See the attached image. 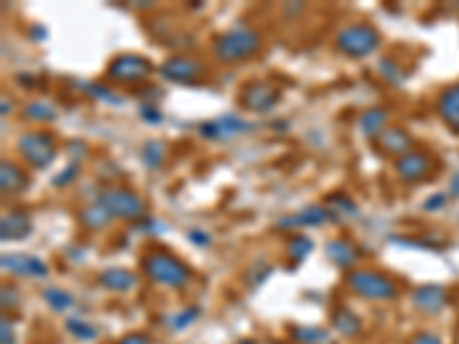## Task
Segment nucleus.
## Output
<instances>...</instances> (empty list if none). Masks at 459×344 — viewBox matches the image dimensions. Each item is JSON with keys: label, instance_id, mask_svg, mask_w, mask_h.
I'll return each mask as SVG.
<instances>
[{"label": "nucleus", "instance_id": "7ed1b4c3", "mask_svg": "<svg viewBox=\"0 0 459 344\" xmlns=\"http://www.w3.org/2000/svg\"><path fill=\"white\" fill-rule=\"evenodd\" d=\"M345 283L349 290L365 301L386 303L398 296V285H395V280H391L381 271H372V268H354V271H347Z\"/></svg>", "mask_w": 459, "mask_h": 344}, {"label": "nucleus", "instance_id": "6ab92c4d", "mask_svg": "<svg viewBox=\"0 0 459 344\" xmlns=\"http://www.w3.org/2000/svg\"><path fill=\"white\" fill-rule=\"evenodd\" d=\"M30 186V177L25 174L23 168H18L12 161L0 163V191L3 195H18Z\"/></svg>", "mask_w": 459, "mask_h": 344}, {"label": "nucleus", "instance_id": "1a4fd4ad", "mask_svg": "<svg viewBox=\"0 0 459 344\" xmlns=\"http://www.w3.org/2000/svg\"><path fill=\"white\" fill-rule=\"evenodd\" d=\"M251 131H253V122H248V119H244L237 113H223L198 126V136L209 143H227Z\"/></svg>", "mask_w": 459, "mask_h": 344}, {"label": "nucleus", "instance_id": "9b49d317", "mask_svg": "<svg viewBox=\"0 0 459 344\" xmlns=\"http://www.w3.org/2000/svg\"><path fill=\"white\" fill-rule=\"evenodd\" d=\"M340 218L335 216L333 209H328L326 204H308V207L299 209L297 213L282 216L275 220V227L280 230H299V227H321L328 223H338Z\"/></svg>", "mask_w": 459, "mask_h": 344}, {"label": "nucleus", "instance_id": "4c0bfd02", "mask_svg": "<svg viewBox=\"0 0 459 344\" xmlns=\"http://www.w3.org/2000/svg\"><path fill=\"white\" fill-rule=\"evenodd\" d=\"M186 239L191 241L193 246H198V248H209L211 246V235L209 232H205V230H200V227H193V230H189L186 232Z\"/></svg>", "mask_w": 459, "mask_h": 344}, {"label": "nucleus", "instance_id": "dca6fc26", "mask_svg": "<svg viewBox=\"0 0 459 344\" xmlns=\"http://www.w3.org/2000/svg\"><path fill=\"white\" fill-rule=\"evenodd\" d=\"M324 253L330 264L338 268H345V271H354L358 259H361V250L349 239H330L324 248Z\"/></svg>", "mask_w": 459, "mask_h": 344}, {"label": "nucleus", "instance_id": "2eb2a0df", "mask_svg": "<svg viewBox=\"0 0 459 344\" xmlns=\"http://www.w3.org/2000/svg\"><path fill=\"white\" fill-rule=\"evenodd\" d=\"M411 305L418 312L439 314L448 305V292L441 285H420L411 292Z\"/></svg>", "mask_w": 459, "mask_h": 344}, {"label": "nucleus", "instance_id": "393cba45", "mask_svg": "<svg viewBox=\"0 0 459 344\" xmlns=\"http://www.w3.org/2000/svg\"><path fill=\"white\" fill-rule=\"evenodd\" d=\"M23 115L25 119H30L35 124H51L55 122V117H58V110H55L53 104L44 99H37V101H30L25 108H23Z\"/></svg>", "mask_w": 459, "mask_h": 344}, {"label": "nucleus", "instance_id": "de8ad7c7", "mask_svg": "<svg viewBox=\"0 0 459 344\" xmlns=\"http://www.w3.org/2000/svg\"><path fill=\"white\" fill-rule=\"evenodd\" d=\"M7 110H12V104H7V99H3V117H5V115H9Z\"/></svg>", "mask_w": 459, "mask_h": 344}, {"label": "nucleus", "instance_id": "c9c22d12", "mask_svg": "<svg viewBox=\"0 0 459 344\" xmlns=\"http://www.w3.org/2000/svg\"><path fill=\"white\" fill-rule=\"evenodd\" d=\"M138 115H141L143 122L150 124V126H159L163 122V113L156 104H141V108H138Z\"/></svg>", "mask_w": 459, "mask_h": 344}, {"label": "nucleus", "instance_id": "2f4dec72", "mask_svg": "<svg viewBox=\"0 0 459 344\" xmlns=\"http://www.w3.org/2000/svg\"><path fill=\"white\" fill-rule=\"evenodd\" d=\"M326 202H328L326 207L333 209L338 218L356 216V213H358V204L352 198H349V195H345V193H330L328 198H326Z\"/></svg>", "mask_w": 459, "mask_h": 344}, {"label": "nucleus", "instance_id": "79ce46f5", "mask_svg": "<svg viewBox=\"0 0 459 344\" xmlns=\"http://www.w3.org/2000/svg\"><path fill=\"white\" fill-rule=\"evenodd\" d=\"M163 95L161 88H154V85H145V88H138V97L141 99H150L145 104H156V99Z\"/></svg>", "mask_w": 459, "mask_h": 344}, {"label": "nucleus", "instance_id": "7c9ffc66", "mask_svg": "<svg viewBox=\"0 0 459 344\" xmlns=\"http://www.w3.org/2000/svg\"><path fill=\"white\" fill-rule=\"evenodd\" d=\"M198 317H200L198 305H189V308H184V310L172 314V317L168 319V328H170V333H181L189 326H193V324L198 321Z\"/></svg>", "mask_w": 459, "mask_h": 344}, {"label": "nucleus", "instance_id": "ddd939ff", "mask_svg": "<svg viewBox=\"0 0 459 344\" xmlns=\"http://www.w3.org/2000/svg\"><path fill=\"white\" fill-rule=\"evenodd\" d=\"M431 170H434V161H431L429 154L420 152V150H413L395 161V174H398L404 184H418L422 179H427Z\"/></svg>", "mask_w": 459, "mask_h": 344}, {"label": "nucleus", "instance_id": "f3484780", "mask_svg": "<svg viewBox=\"0 0 459 344\" xmlns=\"http://www.w3.org/2000/svg\"><path fill=\"white\" fill-rule=\"evenodd\" d=\"M436 113L453 134L459 136V83L446 88L436 99Z\"/></svg>", "mask_w": 459, "mask_h": 344}, {"label": "nucleus", "instance_id": "bb28decb", "mask_svg": "<svg viewBox=\"0 0 459 344\" xmlns=\"http://www.w3.org/2000/svg\"><path fill=\"white\" fill-rule=\"evenodd\" d=\"M312 250H315V244H312V239L306 237V235H301V232L292 235V237L287 239V246H285V253H287V257L292 259V262H297V264H301L303 259H308Z\"/></svg>", "mask_w": 459, "mask_h": 344}, {"label": "nucleus", "instance_id": "c03bdc74", "mask_svg": "<svg viewBox=\"0 0 459 344\" xmlns=\"http://www.w3.org/2000/svg\"><path fill=\"white\" fill-rule=\"evenodd\" d=\"M117 344H152V342L145 333H129V336H124Z\"/></svg>", "mask_w": 459, "mask_h": 344}, {"label": "nucleus", "instance_id": "5701e85b", "mask_svg": "<svg viewBox=\"0 0 459 344\" xmlns=\"http://www.w3.org/2000/svg\"><path fill=\"white\" fill-rule=\"evenodd\" d=\"M78 218H81V225L85 230H90V232L106 230L110 225V220H113V216L108 213V209L99 202H92V204H88V207H83L81 213H78Z\"/></svg>", "mask_w": 459, "mask_h": 344}, {"label": "nucleus", "instance_id": "f03ea898", "mask_svg": "<svg viewBox=\"0 0 459 344\" xmlns=\"http://www.w3.org/2000/svg\"><path fill=\"white\" fill-rule=\"evenodd\" d=\"M262 49V35L255 28L234 25L214 40V58L220 64H237L251 60Z\"/></svg>", "mask_w": 459, "mask_h": 344}, {"label": "nucleus", "instance_id": "0eeeda50", "mask_svg": "<svg viewBox=\"0 0 459 344\" xmlns=\"http://www.w3.org/2000/svg\"><path fill=\"white\" fill-rule=\"evenodd\" d=\"M99 204H104L108 209V213L113 218H122V220H143L147 207L145 200L131 189H124V186H110V189H104L97 198Z\"/></svg>", "mask_w": 459, "mask_h": 344}, {"label": "nucleus", "instance_id": "09e8293b", "mask_svg": "<svg viewBox=\"0 0 459 344\" xmlns=\"http://www.w3.org/2000/svg\"><path fill=\"white\" fill-rule=\"evenodd\" d=\"M234 344H257L255 340H248V338H244V340H237Z\"/></svg>", "mask_w": 459, "mask_h": 344}, {"label": "nucleus", "instance_id": "412c9836", "mask_svg": "<svg viewBox=\"0 0 459 344\" xmlns=\"http://www.w3.org/2000/svg\"><path fill=\"white\" fill-rule=\"evenodd\" d=\"M138 283V278L133 271H129V268H119V266H113V268H106V271L99 273V285L104 287L108 292H115V294H126L131 292Z\"/></svg>", "mask_w": 459, "mask_h": 344}, {"label": "nucleus", "instance_id": "473e14b6", "mask_svg": "<svg viewBox=\"0 0 459 344\" xmlns=\"http://www.w3.org/2000/svg\"><path fill=\"white\" fill-rule=\"evenodd\" d=\"M88 90V95L97 101H104V104H110V106H122L124 99L117 95L115 90H110L108 85H101V83H85V85H81Z\"/></svg>", "mask_w": 459, "mask_h": 344}, {"label": "nucleus", "instance_id": "a18cd8bd", "mask_svg": "<svg viewBox=\"0 0 459 344\" xmlns=\"http://www.w3.org/2000/svg\"><path fill=\"white\" fill-rule=\"evenodd\" d=\"M448 195L450 198H455V200H459V170L450 177V186H448Z\"/></svg>", "mask_w": 459, "mask_h": 344}, {"label": "nucleus", "instance_id": "cd10ccee", "mask_svg": "<svg viewBox=\"0 0 459 344\" xmlns=\"http://www.w3.org/2000/svg\"><path fill=\"white\" fill-rule=\"evenodd\" d=\"M42 299L53 312H58V314H64L73 308V296L69 292H64L62 287H46V290L42 292Z\"/></svg>", "mask_w": 459, "mask_h": 344}, {"label": "nucleus", "instance_id": "e433bc0d", "mask_svg": "<svg viewBox=\"0 0 459 344\" xmlns=\"http://www.w3.org/2000/svg\"><path fill=\"white\" fill-rule=\"evenodd\" d=\"M448 204H450V195L448 193H434V195H429L425 202H422V209H425L427 213H436V211H443Z\"/></svg>", "mask_w": 459, "mask_h": 344}, {"label": "nucleus", "instance_id": "9d476101", "mask_svg": "<svg viewBox=\"0 0 459 344\" xmlns=\"http://www.w3.org/2000/svg\"><path fill=\"white\" fill-rule=\"evenodd\" d=\"M280 99V90L269 81H251L239 90V106L248 113H271Z\"/></svg>", "mask_w": 459, "mask_h": 344}, {"label": "nucleus", "instance_id": "b1692460", "mask_svg": "<svg viewBox=\"0 0 459 344\" xmlns=\"http://www.w3.org/2000/svg\"><path fill=\"white\" fill-rule=\"evenodd\" d=\"M64 331L78 342H95L99 338V328L92 326V324L85 321L83 317H76V314H71V317L64 319Z\"/></svg>", "mask_w": 459, "mask_h": 344}, {"label": "nucleus", "instance_id": "58836bf2", "mask_svg": "<svg viewBox=\"0 0 459 344\" xmlns=\"http://www.w3.org/2000/svg\"><path fill=\"white\" fill-rule=\"evenodd\" d=\"M409 344H443V340L431 331H420L409 340Z\"/></svg>", "mask_w": 459, "mask_h": 344}, {"label": "nucleus", "instance_id": "f8f14e48", "mask_svg": "<svg viewBox=\"0 0 459 344\" xmlns=\"http://www.w3.org/2000/svg\"><path fill=\"white\" fill-rule=\"evenodd\" d=\"M0 266L5 273L21 275V278H32V280H44L49 278L51 268L42 257L28 255V253H5L0 257Z\"/></svg>", "mask_w": 459, "mask_h": 344}, {"label": "nucleus", "instance_id": "a19ab883", "mask_svg": "<svg viewBox=\"0 0 459 344\" xmlns=\"http://www.w3.org/2000/svg\"><path fill=\"white\" fill-rule=\"evenodd\" d=\"M0 303H3V310H14L16 305H18V296H16V290L14 287H3V299H0Z\"/></svg>", "mask_w": 459, "mask_h": 344}, {"label": "nucleus", "instance_id": "a211bd4d", "mask_svg": "<svg viewBox=\"0 0 459 344\" xmlns=\"http://www.w3.org/2000/svg\"><path fill=\"white\" fill-rule=\"evenodd\" d=\"M32 235V220L23 211H9L0 220V239L3 241H21Z\"/></svg>", "mask_w": 459, "mask_h": 344}, {"label": "nucleus", "instance_id": "ea45409f", "mask_svg": "<svg viewBox=\"0 0 459 344\" xmlns=\"http://www.w3.org/2000/svg\"><path fill=\"white\" fill-rule=\"evenodd\" d=\"M85 150H88L85 143H81V141H71V143H67V154H69L76 163H81L83 159H85V154H88Z\"/></svg>", "mask_w": 459, "mask_h": 344}, {"label": "nucleus", "instance_id": "c85d7f7f", "mask_svg": "<svg viewBox=\"0 0 459 344\" xmlns=\"http://www.w3.org/2000/svg\"><path fill=\"white\" fill-rule=\"evenodd\" d=\"M290 338L297 344H328L330 333L321 326H294L290 331Z\"/></svg>", "mask_w": 459, "mask_h": 344}, {"label": "nucleus", "instance_id": "37998d69", "mask_svg": "<svg viewBox=\"0 0 459 344\" xmlns=\"http://www.w3.org/2000/svg\"><path fill=\"white\" fill-rule=\"evenodd\" d=\"M0 331H3V342L0 344H14V326L7 317H3V321H0Z\"/></svg>", "mask_w": 459, "mask_h": 344}, {"label": "nucleus", "instance_id": "6e6552de", "mask_svg": "<svg viewBox=\"0 0 459 344\" xmlns=\"http://www.w3.org/2000/svg\"><path fill=\"white\" fill-rule=\"evenodd\" d=\"M159 76L174 85H193L205 76V62L186 53H174L159 64Z\"/></svg>", "mask_w": 459, "mask_h": 344}, {"label": "nucleus", "instance_id": "a878e982", "mask_svg": "<svg viewBox=\"0 0 459 344\" xmlns=\"http://www.w3.org/2000/svg\"><path fill=\"white\" fill-rule=\"evenodd\" d=\"M141 161L147 170H159L165 161V145L161 141H156V138L145 141L141 147Z\"/></svg>", "mask_w": 459, "mask_h": 344}, {"label": "nucleus", "instance_id": "20e7f679", "mask_svg": "<svg viewBox=\"0 0 459 344\" xmlns=\"http://www.w3.org/2000/svg\"><path fill=\"white\" fill-rule=\"evenodd\" d=\"M154 73V64L141 53H119L106 67V78L117 85H145Z\"/></svg>", "mask_w": 459, "mask_h": 344}, {"label": "nucleus", "instance_id": "4be33fe9", "mask_svg": "<svg viewBox=\"0 0 459 344\" xmlns=\"http://www.w3.org/2000/svg\"><path fill=\"white\" fill-rule=\"evenodd\" d=\"M330 326L342 338H356L363 333V321L358 319V314L349 308H335L330 312Z\"/></svg>", "mask_w": 459, "mask_h": 344}, {"label": "nucleus", "instance_id": "4468645a", "mask_svg": "<svg viewBox=\"0 0 459 344\" xmlns=\"http://www.w3.org/2000/svg\"><path fill=\"white\" fill-rule=\"evenodd\" d=\"M376 152H381L386 156H393L395 161L402 159L404 154L413 152V138L409 136L407 129L402 126H388L386 131L374 141Z\"/></svg>", "mask_w": 459, "mask_h": 344}, {"label": "nucleus", "instance_id": "39448f33", "mask_svg": "<svg viewBox=\"0 0 459 344\" xmlns=\"http://www.w3.org/2000/svg\"><path fill=\"white\" fill-rule=\"evenodd\" d=\"M381 44V35L370 23H349L335 35V49L347 58H367Z\"/></svg>", "mask_w": 459, "mask_h": 344}, {"label": "nucleus", "instance_id": "423d86ee", "mask_svg": "<svg viewBox=\"0 0 459 344\" xmlns=\"http://www.w3.org/2000/svg\"><path fill=\"white\" fill-rule=\"evenodd\" d=\"M16 152L35 170H44L58 156V145L55 138L46 131H25L16 138Z\"/></svg>", "mask_w": 459, "mask_h": 344}, {"label": "nucleus", "instance_id": "49530a36", "mask_svg": "<svg viewBox=\"0 0 459 344\" xmlns=\"http://www.w3.org/2000/svg\"><path fill=\"white\" fill-rule=\"evenodd\" d=\"M32 35H35V42L46 40V30H44V28H32Z\"/></svg>", "mask_w": 459, "mask_h": 344}, {"label": "nucleus", "instance_id": "c756f323", "mask_svg": "<svg viewBox=\"0 0 459 344\" xmlns=\"http://www.w3.org/2000/svg\"><path fill=\"white\" fill-rule=\"evenodd\" d=\"M376 71H379V76L391 83V85H402L404 81H407V71L400 67V62H395L391 55H383V58L376 60Z\"/></svg>", "mask_w": 459, "mask_h": 344}, {"label": "nucleus", "instance_id": "72a5a7b5", "mask_svg": "<svg viewBox=\"0 0 459 344\" xmlns=\"http://www.w3.org/2000/svg\"><path fill=\"white\" fill-rule=\"evenodd\" d=\"M271 273H273V266L266 262V259H255L246 273V283L251 290H257V287L266 283V278H269Z\"/></svg>", "mask_w": 459, "mask_h": 344}, {"label": "nucleus", "instance_id": "aec40b11", "mask_svg": "<svg viewBox=\"0 0 459 344\" xmlns=\"http://www.w3.org/2000/svg\"><path fill=\"white\" fill-rule=\"evenodd\" d=\"M388 129V110L386 108H367L358 115V131L367 141H376Z\"/></svg>", "mask_w": 459, "mask_h": 344}, {"label": "nucleus", "instance_id": "f704fd0d", "mask_svg": "<svg viewBox=\"0 0 459 344\" xmlns=\"http://www.w3.org/2000/svg\"><path fill=\"white\" fill-rule=\"evenodd\" d=\"M78 172H81V163L71 161V163L67 165V168H64V170H60L58 174L53 177V179H51V184L55 186V189H62V186H69V184H71V182H73V179H76V177H78Z\"/></svg>", "mask_w": 459, "mask_h": 344}, {"label": "nucleus", "instance_id": "f257e3e1", "mask_svg": "<svg viewBox=\"0 0 459 344\" xmlns=\"http://www.w3.org/2000/svg\"><path fill=\"white\" fill-rule=\"evenodd\" d=\"M141 268L152 283L168 287V290H184L193 280L191 266L186 262H181L177 255L161 248L147 250L141 257Z\"/></svg>", "mask_w": 459, "mask_h": 344}]
</instances>
